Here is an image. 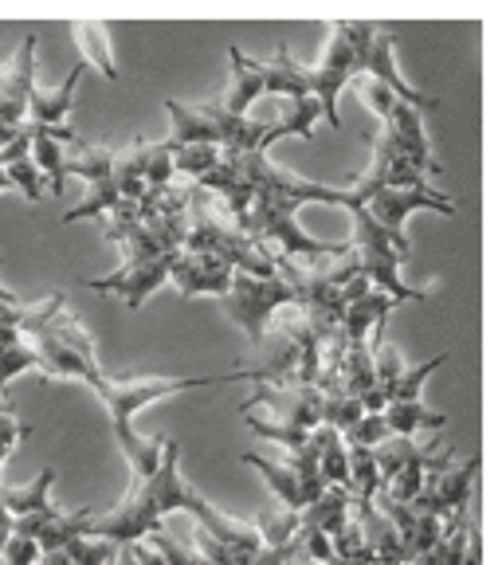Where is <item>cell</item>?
I'll list each match as a JSON object with an SVG mask.
<instances>
[{"label":"cell","instance_id":"6da1fadb","mask_svg":"<svg viewBox=\"0 0 502 565\" xmlns=\"http://www.w3.org/2000/svg\"><path fill=\"white\" fill-rule=\"evenodd\" d=\"M228 381H247V370L224 373V377H126V381H115V377H106L103 370H95L87 377V385L95 388V397L103 401L106 416H110V428H115V440H118V448H122L126 463H130L133 483H138V479L158 471L165 440L141 436L138 428H133V416L161 397H173V393H189V388H204V385H228Z\"/></svg>","mask_w":502,"mask_h":565},{"label":"cell","instance_id":"7a4b0ae2","mask_svg":"<svg viewBox=\"0 0 502 565\" xmlns=\"http://www.w3.org/2000/svg\"><path fill=\"white\" fill-rule=\"evenodd\" d=\"M201 499L204 494L196 491L193 483H185V476H181V444L165 440L158 471L138 479L115 511L95 514L87 534L90 539L115 542V546H133V542H141L150 530H161V522L173 511L193 514V507L201 503Z\"/></svg>","mask_w":502,"mask_h":565},{"label":"cell","instance_id":"3957f363","mask_svg":"<svg viewBox=\"0 0 502 565\" xmlns=\"http://www.w3.org/2000/svg\"><path fill=\"white\" fill-rule=\"evenodd\" d=\"M330 47L322 55L318 67H307V95L322 106L334 130H342V115H338V95L345 90V83L362 79V40L370 32V20H338L330 24Z\"/></svg>","mask_w":502,"mask_h":565},{"label":"cell","instance_id":"277c9868","mask_svg":"<svg viewBox=\"0 0 502 565\" xmlns=\"http://www.w3.org/2000/svg\"><path fill=\"white\" fill-rule=\"evenodd\" d=\"M350 216H353L350 252H353V259H357V271H362L377 291H385L388 299H397V302H424L428 299V291H420V287H405V282H400V264L408 259V252H400V247L381 232V224L373 221L362 204H353Z\"/></svg>","mask_w":502,"mask_h":565},{"label":"cell","instance_id":"5b68a950","mask_svg":"<svg viewBox=\"0 0 502 565\" xmlns=\"http://www.w3.org/2000/svg\"><path fill=\"white\" fill-rule=\"evenodd\" d=\"M24 342L32 345L35 358H40V377H44V381H52V377L87 381L90 373L98 370L95 338H90L87 330L71 318L67 307L55 310L44 327L35 330V334H28Z\"/></svg>","mask_w":502,"mask_h":565},{"label":"cell","instance_id":"8992f818","mask_svg":"<svg viewBox=\"0 0 502 565\" xmlns=\"http://www.w3.org/2000/svg\"><path fill=\"white\" fill-rule=\"evenodd\" d=\"M224 310L247 334V342L259 345V338L267 334V327L275 322V310L295 307V287L279 275L271 279H252V275H236L232 279V291L224 295Z\"/></svg>","mask_w":502,"mask_h":565},{"label":"cell","instance_id":"52a82bcc","mask_svg":"<svg viewBox=\"0 0 502 565\" xmlns=\"http://www.w3.org/2000/svg\"><path fill=\"white\" fill-rule=\"evenodd\" d=\"M451 459H456V448L444 444L432 456V463H428V471H424V487L413 507L440 514V519H448L459 507H471V491H476L483 456H471V459H463V463H451Z\"/></svg>","mask_w":502,"mask_h":565},{"label":"cell","instance_id":"ba28073f","mask_svg":"<svg viewBox=\"0 0 502 565\" xmlns=\"http://www.w3.org/2000/svg\"><path fill=\"white\" fill-rule=\"evenodd\" d=\"M393 47H397V24H373L370 20V32H365V40H362V75L373 83H381V87H388L393 95H397V103L413 106V110H420V115L424 110H432L436 98L420 95V90L408 87V83L400 79Z\"/></svg>","mask_w":502,"mask_h":565},{"label":"cell","instance_id":"9c48e42d","mask_svg":"<svg viewBox=\"0 0 502 565\" xmlns=\"http://www.w3.org/2000/svg\"><path fill=\"white\" fill-rule=\"evenodd\" d=\"M365 212H370L373 221L381 224V232H385L393 244L400 247V252H413L408 247V236L400 232V224L413 216V212H440V216H456L459 204L451 201V196L444 193H413V189H381V193H373L370 201L362 204Z\"/></svg>","mask_w":502,"mask_h":565},{"label":"cell","instance_id":"30bf717a","mask_svg":"<svg viewBox=\"0 0 502 565\" xmlns=\"http://www.w3.org/2000/svg\"><path fill=\"white\" fill-rule=\"evenodd\" d=\"M173 256L130 259V264H122L118 271L103 275V279H87V287L98 295H118L130 310H141L146 307V299L158 291L161 282H169V264H173Z\"/></svg>","mask_w":502,"mask_h":565},{"label":"cell","instance_id":"8fae6325","mask_svg":"<svg viewBox=\"0 0 502 565\" xmlns=\"http://www.w3.org/2000/svg\"><path fill=\"white\" fill-rule=\"evenodd\" d=\"M252 408H271L275 424H291V428H318L322 424V393L318 388H275L259 381L252 401H244V413Z\"/></svg>","mask_w":502,"mask_h":565},{"label":"cell","instance_id":"7c38bea8","mask_svg":"<svg viewBox=\"0 0 502 565\" xmlns=\"http://www.w3.org/2000/svg\"><path fill=\"white\" fill-rule=\"evenodd\" d=\"M232 279H236L232 267L216 264V259L193 256V252H177L173 264H169V282H173L185 299H196V295L224 299V295L232 291Z\"/></svg>","mask_w":502,"mask_h":565},{"label":"cell","instance_id":"4fadbf2b","mask_svg":"<svg viewBox=\"0 0 502 565\" xmlns=\"http://www.w3.org/2000/svg\"><path fill=\"white\" fill-rule=\"evenodd\" d=\"M388 130H393V146H397V153L416 169V173H420V177L440 173L444 166L432 158V146H428V134H424L420 110L397 103V106H393V118H388Z\"/></svg>","mask_w":502,"mask_h":565},{"label":"cell","instance_id":"5bb4252c","mask_svg":"<svg viewBox=\"0 0 502 565\" xmlns=\"http://www.w3.org/2000/svg\"><path fill=\"white\" fill-rule=\"evenodd\" d=\"M400 302L397 299H388L385 291H377V287H370V291L362 295V299H353L345 302L342 310V338L350 345H370V338L385 330V318L397 310Z\"/></svg>","mask_w":502,"mask_h":565},{"label":"cell","instance_id":"9a60e30c","mask_svg":"<svg viewBox=\"0 0 502 565\" xmlns=\"http://www.w3.org/2000/svg\"><path fill=\"white\" fill-rule=\"evenodd\" d=\"M83 71H87V63H75L60 87H52V90L32 87V95H28V122L24 126H63V118H67L71 106H75V90H79Z\"/></svg>","mask_w":502,"mask_h":565},{"label":"cell","instance_id":"2e32d148","mask_svg":"<svg viewBox=\"0 0 502 565\" xmlns=\"http://www.w3.org/2000/svg\"><path fill=\"white\" fill-rule=\"evenodd\" d=\"M307 448H310V456H314L322 483L350 491V459H345V440H342V433H338V428H330V424H318V428H310ZM350 494H353V491H350Z\"/></svg>","mask_w":502,"mask_h":565},{"label":"cell","instance_id":"e0dca14e","mask_svg":"<svg viewBox=\"0 0 502 565\" xmlns=\"http://www.w3.org/2000/svg\"><path fill=\"white\" fill-rule=\"evenodd\" d=\"M228 60H232V87L224 95L221 110L232 118H247V106L264 95V63L244 55L239 47H228Z\"/></svg>","mask_w":502,"mask_h":565},{"label":"cell","instance_id":"ac0fdd59","mask_svg":"<svg viewBox=\"0 0 502 565\" xmlns=\"http://www.w3.org/2000/svg\"><path fill=\"white\" fill-rule=\"evenodd\" d=\"M239 459H244L247 468H256L259 476L267 479V487H271V494H275V503H279L282 511H307L310 499H307V491H302V479L295 476L287 463L259 456V451H244Z\"/></svg>","mask_w":502,"mask_h":565},{"label":"cell","instance_id":"d6986e66","mask_svg":"<svg viewBox=\"0 0 502 565\" xmlns=\"http://www.w3.org/2000/svg\"><path fill=\"white\" fill-rule=\"evenodd\" d=\"M318 118H322V106L314 103V98H291V106H287V115L279 118V122H264V138H259V153H267L279 138H302L310 141L314 138V126Z\"/></svg>","mask_w":502,"mask_h":565},{"label":"cell","instance_id":"ffe728a7","mask_svg":"<svg viewBox=\"0 0 502 565\" xmlns=\"http://www.w3.org/2000/svg\"><path fill=\"white\" fill-rule=\"evenodd\" d=\"M264 95L307 98V67L291 60V47L287 44L275 47V60L264 63Z\"/></svg>","mask_w":502,"mask_h":565},{"label":"cell","instance_id":"44dd1931","mask_svg":"<svg viewBox=\"0 0 502 565\" xmlns=\"http://www.w3.org/2000/svg\"><path fill=\"white\" fill-rule=\"evenodd\" d=\"M350 507H353L350 491H342V487H327V491L318 494L314 503L302 511V526H314V530H322L327 539H334L338 530L350 522Z\"/></svg>","mask_w":502,"mask_h":565},{"label":"cell","instance_id":"7402d4cb","mask_svg":"<svg viewBox=\"0 0 502 565\" xmlns=\"http://www.w3.org/2000/svg\"><path fill=\"white\" fill-rule=\"evenodd\" d=\"M35 370L40 373V358H35L32 345L20 338L17 327H0V397H9L12 377Z\"/></svg>","mask_w":502,"mask_h":565},{"label":"cell","instance_id":"603a6c76","mask_svg":"<svg viewBox=\"0 0 502 565\" xmlns=\"http://www.w3.org/2000/svg\"><path fill=\"white\" fill-rule=\"evenodd\" d=\"M381 416L388 424V436H416L420 428L440 433L444 424H448V413H428L420 401H393V405H385Z\"/></svg>","mask_w":502,"mask_h":565},{"label":"cell","instance_id":"cb8c5ba5","mask_svg":"<svg viewBox=\"0 0 502 565\" xmlns=\"http://www.w3.org/2000/svg\"><path fill=\"white\" fill-rule=\"evenodd\" d=\"M52 483H55V468H44L40 476L32 479V483H24V487L0 483V507H4L12 519H20V514H32V511H44V507H52V503H47Z\"/></svg>","mask_w":502,"mask_h":565},{"label":"cell","instance_id":"d4e9b609","mask_svg":"<svg viewBox=\"0 0 502 565\" xmlns=\"http://www.w3.org/2000/svg\"><path fill=\"white\" fill-rule=\"evenodd\" d=\"M63 177H83L87 185H98V181H110L115 177V150H103V146H90V141H79L75 153H63Z\"/></svg>","mask_w":502,"mask_h":565},{"label":"cell","instance_id":"484cf974","mask_svg":"<svg viewBox=\"0 0 502 565\" xmlns=\"http://www.w3.org/2000/svg\"><path fill=\"white\" fill-rule=\"evenodd\" d=\"M71 32L79 35L83 63H87V67L95 63L106 79L115 83L118 79V67H115V52H110V35H106V24H98V20H75V24H71Z\"/></svg>","mask_w":502,"mask_h":565},{"label":"cell","instance_id":"4316f807","mask_svg":"<svg viewBox=\"0 0 502 565\" xmlns=\"http://www.w3.org/2000/svg\"><path fill=\"white\" fill-rule=\"evenodd\" d=\"M377 385V370H373V345H350L342 353V393L362 401L370 388Z\"/></svg>","mask_w":502,"mask_h":565},{"label":"cell","instance_id":"83f0119b","mask_svg":"<svg viewBox=\"0 0 502 565\" xmlns=\"http://www.w3.org/2000/svg\"><path fill=\"white\" fill-rule=\"evenodd\" d=\"M90 519H95V511L90 507H83V511H55V519L47 522L44 530H40V554H52V550H63L71 539H83L90 530Z\"/></svg>","mask_w":502,"mask_h":565},{"label":"cell","instance_id":"f1b7e54d","mask_svg":"<svg viewBox=\"0 0 502 565\" xmlns=\"http://www.w3.org/2000/svg\"><path fill=\"white\" fill-rule=\"evenodd\" d=\"M28 138H32V161L35 169L47 177L52 193H63V146L44 130V126H28Z\"/></svg>","mask_w":502,"mask_h":565},{"label":"cell","instance_id":"f546056e","mask_svg":"<svg viewBox=\"0 0 502 565\" xmlns=\"http://www.w3.org/2000/svg\"><path fill=\"white\" fill-rule=\"evenodd\" d=\"M345 459H350V491L353 499H365L373 503V494L381 491V471L373 448H357V444H345Z\"/></svg>","mask_w":502,"mask_h":565},{"label":"cell","instance_id":"4dcf8cb0","mask_svg":"<svg viewBox=\"0 0 502 565\" xmlns=\"http://www.w3.org/2000/svg\"><path fill=\"white\" fill-rule=\"evenodd\" d=\"M302 526V511H282V507H267V511L256 514V530L259 539H264L267 550H279L287 542H295Z\"/></svg>","mask_w":502,"mask_h":565},{"label":"cell","instance_id":"1f68e13d","mask_svg":"<svg viewBox=\"0 0 502 565\" xmlns=\"http://www.w3.org/2000/svg\"><path fill=\"white\" fill-rule=\"evenodd\" d=\"M221 166V150L216 146H173V173L185 177L189 185L201 181L204 173Z\"/></svg>","mask_w":502,"mask_h":565},{"label":"cell","instance_id":"d6a6232c","mask_svg":"<svg viewBox=\"0 0 502 565\" xmlns=\"http://www.w3.org/2000/svg\"><path fill=\"white\" fill-rule=\"evenodd\" d=\"M118 201H122V193H118L115 177H110V181H98V185H87V196L63 216V224L87 221V216H110V209H115Z\"/></svg>","mask_w":502,"mask_h":565},{"label":"cell","instance_id":"836d02e7","mask_svg":"<svg viewBox=\"0 0 502 565\" xmlns=\"http://www.w3.org/2000/svg\"><path fill=\"white\" fill-rule=\"evenodd\" d=\"M444 362H448V350H440L436 358H428V362L413 365V370H400V377L393 381V388H388V405H393V401H420L424 381L432 377Z\"/></svg>","mask_w":502,"mask_h":565},{"label":"cell","instance_id":"e575fe53","mask_svg":"<svg viewBox=\"0 0 502 565\" xmlns=\"http://www.w3.org/2000/svg\"><path fill=\"white\" fill-rule=\"evenodd\" d=\"M362 416H365V408L357 397H350V393H342V388H338V393H322V424L338 428L342 436L350 433Z\"/></svg>","mask_w":502,"mask_h":565},{"label":"cell","instance_id":"d590c367","mask_svg":"<svg viewBox=\"0 0 502 565\" xmlns=\"http://www.w3.org/2000/svg\"><path fill=\"white\" fill-rule=\"evenodd\" d=\"M247 428L256 436H264V440H271L275 448L282 451H302L310 440V433H302V428H291V424H275V420H264V416H247Z\"/></svg>","mask_w":502,"mask_h":565},{"label":"cell","instance_id":"8d00e7d4","mask_svg":"<svg viewBox=\"0 0 502 565\" xmlns=\"http://www.w3.org/2000/svg\"><path fill=\"white\" fill-rule=\"evenodd\" d=\"M63 554L71 557V565H106L115 562L118 546L106 539H90V534H83V539H71L67 546H63Z\"/></svg>","mask_w":502,"mask_h":565},{"label":"cell","instance_id":"74e56055","mask_svg":"<svg viewBox=\"0 0 502 565\" xmlns=\"http://www.w3.org/2000/svg\"><path fill=\"white\" fill-rule=\"evenodd\" d=\"M4 173H9V185H17L20 193H24L32 204L40 201V196H44V173L35 169V161H32V158L12 161V166H4Z\"/></svg>","mask_w":502,"mask_h":565},{"label":"cell","instance_id":"f35d334b","mask_svg":"<svg viewBox=\"0 0 502 565\" xmlns=\"http://www.w3.org/2000/svg\"><path fill=\"white\" fill-rule=\"evenodd\" d=\"M345 444H357V448H377L381 440H388V424L381 413H365L362 420L353 424L350 433L342 436Z\"/></svg>","mask_w":502,"mask_h":565},{"label":"cell","instance_id":"ab89813d","mask_svg":"<svg viewBox=\"0 0 502 565\" xmlns=\"http://www.w3.org/2000/svg\"><path fill=\"white\" fill-rule=\"evenodd\" d=\"M362 98H365V106H370L373 115L381 118V126L393 118V106H397V95L388 87H381V83H373V79H362Z\"/></svg>","mask_w":502,"mask_h":565},{"label":"cell","instance_id":"60d3db41","mask_svg":"<svg viewBox=\"0 0 502 565\" xmlns=\"http://www.w3.org/2000/svg\"><path fill=\"white\" fill-rule=\"evenodd\" d=\"M0 562L4 565H40V542L9 534V542H4V550H0Z\"/></svg>","mask_w":502,"mask_h":565},{"label":"cell","instance_id":"b9f144b4","mask_svg":"<svg viewBox=\"0 0 502 565\" xmlns=\"http://www.w3.org/2000/svg\"><path fill=\"white\" fill-rule=\"evenodd\" d=\"M52 519H55V507H44V511H32V514H20V519H12V534H17V539H40V530H44Z\"/></svg>","mask_w":502,"mask_h":565},{"label":"cell","instance_id":"7bdbcfd3","mask_svg":"<svg viewBox=\"0 0 502 565\" xmlns=\"http://www.w3.org/2000/svg\"><path fill=\"white\" fill-rule=\"evenodd\" d=\"M24 158H32V138H28V126H24V134H17V138L0 150V169L12 166V161H24Z\"/></svg>","mask_w":502,"mask_h":565},{"label":"cell","instance_id":"ee69618b","mask_svg":"<svg viewBox=\"0 0 502 565\" xmlns=\"http://www.w3.org/2000/svg\"><path fill=\"white\" fill-rule=\"evenodd\" d=\"M130 554L138 557V565H169L165 557H161L158 550L150 546V542H133V546H130Z\"/></svg>","mask_w":502,"mask_h":565},{"label":"cell","instance_id":"f6af8a7d","mask_svg":"<svg viewBox=\"0 0 502 565\" xmlns=\"http://www.w3.org/2000/svg\"><path fill=\"white\" fill-rule=\"evenodd\" d=\"M115 565H138V557L130 554V546H118V554H115Z\"/></svg>","mask_w":502,"mask_h":565},{"label":"cell","instance_id":"bcb514c9","mask_svg":"<svg viewBox=\"0 0 502 565\" xmlns=\"http://www.w3.org/2000/svg\"><path fill=\"white\" fill-rule=\"evenodd\" d=\"M0 302H12V307H20V299L12 291H4V287H0Z\"/></svg>","mask_w":502,"mask_h":565},{"label":"cell","instance_id":"7dc6e473","mask_svg":"<svg viewBox=\"0 0 502 565\" xmlns=\"http://www.w3.org/2000/svg\"><path fill=\"white\" fill-rule=\"evenodd\" d=\"M9 413H17V408H12L9 397H0V416H9Z\"/></svg>","mask_w":502,"mask_h":565},{"label":"cell","instance_id":"c3c4849f","mask_svg":"<svg viewBox=\"0 0 502 565\" xmlns=\"http://www.w3.org/2000/svg\"><path fill=\"white\" fill-rule=\"evenodd\" d=\"M0 189H9V173L4 169H0Z\"/></svg>","mask_w":502,"mask_h":565},{"label":"cell","instance_id":"681fc988","mask_svg":"<svg viewBox=\"0 0 502 565\" xmlns=\"http://www.w3.org/2000/svg\"><path fill=\"white\" fill-rule=\"evenodd\" d=\"M106 565H115V562H106Z\"/></svg>","mask_w":502,"mask_h":565}]
</instances>
